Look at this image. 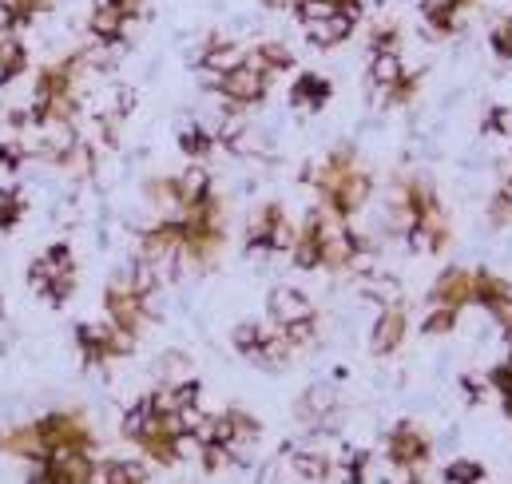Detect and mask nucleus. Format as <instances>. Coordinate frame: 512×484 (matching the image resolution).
Masks as SVG:
<instances>
[{"instance_id": "1", "label": "nucleus", "mask_w": 512, "mask_h": 484, "mask_svg": "<svg viewBox=\"0 0 512 484\" xmlns=\"http://www.w3.org/2000/svg\"><path fill=\"white\" fill-rule=\"evenodd\" d=\"M84 72H88V52H68L52 64H44L32 80V100L24 123L32 131H48V127H76L80 116V88H84Z\"/></svg>"}, {"instance_id": "11", "label": "nucleus", "mask_w": 512, "mask_h": 484, "mask_svg": "<svg viewBox=\"0 0 512 484\" xmlns=\"http://www.w3.org/2000/svg\"><path fill=\"white\" fill-rule=\"evenodd\" d=\"M266 322L290 342V350H306L318 342L322 322H318V306L298 290V286H274L266 298Z\"/></svg>"}, {"instance_id": "20", "label": "nucleus", "mask_w": 512, "mask_h": 484, "mask_svg": "<svg viewBox=\"0 0 512 484\" xmlns=\"http://www.w3.org/2000/svg\"><path fill=\"white\" fill-rule=\"evenodd\" d=\"M429 306H453V310L473 306V270H469V266H449V270H441V278H437L433 290H429Z\"/></svg>"}, {"instance_id": "29", "label": "nucleus", "mask_w": 512, "mask_h": 484, "mask_svg": "<svg viewBox=\"0 0 512 484\" xmlns=\"http://www.w3.org/2000/svg\"><path fill=\"white\" fill-rule=\"evenodd\" d=\"M489 48L497 60H512V12L505 20H497V28L489 32Z\"/></svg>"}, {"instance_id": "30", "label": "nucleus", "mask_w": 512, "mask_h": 484, "mask_svg": "<svg viewBox=\"0 0 512 484\" xmlns=\"http://www.w3.org/2000/svg\"><path fill=\"white\" fill-rule=\"evenodd\" d=\"M445 481L449 484H485V469L477 461H453L445 469Z\"/></svg>"}, {"instance_id": "17", "label": "nucleus", "mask_w": 512, "mask_h": 484, "mask_svg": "<svg viewBox=\"0 0 512 484\" xmlns=\"http://www.w3.org/2000/svg\"><path fill=\"white\" fill-rule=\"evenodd\" d=\"M409 338V306L401 298H389L378 318H374V330H370V350L378 358H393Z\"/></svg>"}, {"instance_id": "3", "label": "nucleus", "mask_w": 512, "mask_h": 484, "mask_svg": "<svg viewBox=\"0 0 512 484\" xmlns=\"http://www.w3.org/2000/svg\"><path fill=\"white\" fill-rule=\"evenodd\" d=\"M306 179L318 191L322 211H330L338 223H354L374 195V175L350 147H334L314 171H306Z\"/></svg>"}, {"instance_id": "22", "label": "nucleus", "mask_w": 512, "mask_h": 484, "mask_svg": "<svg viewBox=\"0 0 512 484\" xmlns=\"http://www.w3.org/2000/svg\"><path fill=\"white\" fill-rule=\"evenodd\" d=\"M52 8L56 0H0V24H8L12 32H28Z\"/></svg>"}, {"instance_id": "14", "label": "nucleus", "mask_w": 512, "mask_h": 484, "mask_svg": "<svg viewBox=\"0 0 512 484\" xmlns=\"http://www.w3.org/2000/svg\"><path fill=\"white\" fill-rule=\"evenodd\" d=\"M76 350H80V362L88 369H108V365L124 362L135 354V338H128L120 326H112L108 318L104 322H80L76 326Z\"/></svg>"}, {"instance_id": "21", "label": "nucleus", "mask_w": 512, "mask_h": 484, "mask_svg": "<svg viewBox=\"0 0 512 484\" xmlns=\"http://www.w3.org/2000/svg\"><path fill=\"white\" fill-rule=\"evenodd\" d=\"M290 469H294L302 481L322 484L338 473V457L326 453V449H294V453H290Z\"/></svg>"}, {"instance_id": "27", "label": "nucleus", "mask_w": 512, "mask_h": 484, "mask_svg": "<svg viewBox=\"0 0 512 484\" xmlns=\"http://www.w3.org/2000/svg\"><path fill=\"white\" fill-rule=\"evenodd\" d=\"M461 314H465V310H453V306H429V310H425V322H421V330H425L429 338L453 334V330H457V322H461Z\"/></svg>"}, {"instance_id": "25", "label": "nucleus", "mask_w": 512, "mask_h": 484, "mask_svg": "<svg viewBox=\"0 0 512 484\" xmlns=\"http://www.w3.org/2000/svg\"><path fill=\"white\" fill-rule=\"evenodd\" d=\"M24 211H28L24 191L20 187H4L0 191V231H16L20 219H24Z\"/></svg>"}, {"instance_id": "10", "label": "nucleus", "mask_w": 512, "mask_h": 484, "mask_svg": "<svg viewBox=\"0 0 512 484\" xmlns=\"http://www.w3.org/2000/svg\"><path fill=\"white\" fill-rule=\"evenodd\" d=\"M28 286L36 290L40 302H48L52 310H64L76 298L80 286V262L76 250L68 242H48L32 262H28Z\"/></svg>"}, {"instance_id": "13", "label": "nucleus", "mask_w": 512, "mask_h": 484, "mask_svg": "<svg viewBox=\"0 0 512 484\" xmlns=\"http://www.w3.org/2000/svg\"><path fill=\"white\" fill-rule=\"evenodd\" d=\"M231 346H235V354H239L243 362L258 365V369H266V373L286 369V365L294 362L290 342H286L270 322H239V326L231 330Z\"/></svg>"}, {"instance_id": "6", "label": "nucleus", "mask_w": 512, "mask_h": 484, "mask_svg": "<svg viewBox=\"0 0 512 484\" xmlns=\"http://www.w3.org/2000/svg\"><path fill=\"white\" fill-rule=\"evenodd\" d=\"M258 437H262V425H258L255 413H247V409L211 413V417H203V425L195 433L199 461H203L207 473H223V469L247 461V453L258 445Z\"/></svg>"}, {"instance_id": "26", "label": "nucleus", "mask_w": 512, "mask_h": 484, "mask_svg": "<svg viewBox=\"0 0 512 484\" xmlns=\"http://www.w3.org/2000/svg\"><path fill=\"white\" fill-rule=\"evenodd\" d=\"M485 381H489V393H497V401H501L505 417L512 421V354L501 365H493Z\"/></svg>"}, {"instance_id": "16", "label": "nucleus", "mask_w": 512, "mask_h": 484, "mask_svg": "<svg viewBox=\"0 0 512 484\" xmlns=\"http://www.w3.org/2000/svg\"><path fill=\"white\" fill-rule=\"evenodd\" d=\"M385 457H389V465H397V469H405V473H417V469L429 465L433 441H429V433H425L421 425L397 421V425L385 433Z\"/></svg>"}, {"instance_id": "2", "label": "nucleus", "mask_w": 512, "mask_h": 484, "mask_svg": "<svg viewBox=\"0 0 512 484\" xmlns=\"http://www.w3.org/2000/svg\"><path fill=\"white\" fill-rule=\"evenodd\" d=\"M68 449H92L96 453V433H92L88 417L76 409H56V413H44L36 421L0 429V453L20 457L28 465H36L52 453H68Z\"/></svg>"}, {"instance_id": "9", "label": "nucleus", "mask_w": 512, "mask_h": 484, "mask_svg": "<svg viewBox=\"0 0 512 484\" xmlns=\"http://www.w3.org/2000/svg\"><path fill=\"white\" fill-rule=\"evenodd\" d=\"M274 80H278V76L262 64V56L255 52V44H247V48L239 52V60H235L231 68H223L215 80H207L203 88L215 92L231 112H247V108H258V104L270 96Z\"/></svg>"}, {"instance_id": "24", "label": "nucleus", "mask_w": 512, "mask_h": 484, "mask_svg": "<svg viewBox=\"0 0 512 484\" xmlns=\"http://www.w3.org/2000/svg\"><path fill=\"white\" fill-rule=\"evenodd\" d=\"M96 484H147V469L135 461H104Z\"/></svg>"}, {"instance_id": "18", "label": "nucleus", "mask_w": 512, "mask_h": 484, "mask_svg": "<svg viewBox=\"0 0 512 484\" xmlns=\"http://www.w3.org/2000/svg\"><path fill=\"white\" fill-rule=\"evenodd\" d=\"M286 100H290L294 112H302V116H318V112L334 100V80H330L326 72H318V68H302V72H294Z\"/></svg>"}, {"instance_id": "23", "label": "nucleus", "mask_w": 512, "mask_h": 484, "mask_svg": "<svg viewBox=\"0 0 512 484\" xmlns=\"http://www.w3.org/2000/svg\"><path fill=\"white\" fill-rule=\"evenodd\" d=\"M219 147V131L215 127H203V123H191L179 131V151L191 159V163H207Z\"/></svg>"}, {"instance_id": "8", "label": "nucleus", "mask_w": 512, "mask_h": 484, "mask_svg": "<svg viewBox=\"0 0 512 484\" xmlns=\"http://www.w3.org/2000/svg\"><path fill=\"white\" fill-rule=\"evenodd\" d=\"M155 286H159V282H155L139 262H131L128 274L112 278L108 290H104V318H108L112 326H120L128 338L139 342L143 330H147L151 318H155V310H151Z\"/></svg>"}, {"instance_id": "4", "label": "nucleus", "mask_w": 512, "mask_h": 484, "mask_svg": "<svg viewBox=\"0 0 512 484\" xmlns=\"http://www.w3.org/2000/svg\"><path fill=\"white\" fill-rule=\"evenodd\" d=\"M397 219H401V235L413 254H445L453 227L445 215V203L437 195L433 183H425L421 175H409L397 183Z\"/></svg>"}, {"instance_id": "15", "label": "nucleus", "mask_w": 512, "mask_h": 484, "mask_svg": "<svg viewBox=\"0 0 512 484\" xmlns=\"http://www.w3.org/2000/svg\"><path fill=\"white\" fill-rule=\"evenodd\" d=\"M294 235H298V227H294L290 211H286L282 203H262L255 211V219H251V227H247L243 246H247L251 254L274 258V254H286V250L294 246Z\"/></svg>"}, {"instance_id": "5", "label": "nucleus", "mask_w": 512, "mask_h": 484, "mask_svg": "<svg viewBox=\"0 0 512 484\" xmlns=\"http://www.w3.org/2000/svg\"><path fill=\"white\" fill-rule=\"evenodd\" d=\"M401 24L385 20L374 24L370 32V68H366V84L374 96H382V104L389 108H409L421 92V72L405 64V52H401Z\"/></svg>"}, {"instance_id": "7", "label": "nucleus", "mask_w": 512, "mask_h": 484, "mask_svg": "<svg viewBox=\"0 0 512 484\" xmlns=\"http://www.w3.org/2000/svg\"><path fill=\"white\" fill-rule=\"evenodd\" d=\"M282 4L294 12L306 44L318 52H334L350 44L366 20V0H282Z\"/></svg>"}, {"instance_id": "12", "label": "nucleus", "mask_w": 512, "mask_h": 484, "mask_svg": "<svg viewBox=\"0 0 512 484\" xmlns=\"http://www.w3.org/2000/svg\"><path fill=\"white\" fill-rule=\"evenodd\" d=\"M143 20H147V0H92L88 36H92L96 48L120 52Z\"/></svg>"}, {"instance_id": "28", "label": "nucleus", "mask_w": 512, "mask_h": 484, "mask_svg": "<svg viewBox=\"0 0 512 484\" xmlns=\"http://www.w3.org/2000/svg\"><path fill=\"white\" fill-rule=\"evenodd\" d=\"M489 223L493 227H509L512 223V183H505V187H497L493 191V199H489Z\"/></svg>"}, {"instance_id": "19", "label": "nucleus", "mask_w": 512, "mask_h": 484, "mask_svg": "<svg viewBox=\"0 0 512 484\" xmlns=\"http://www.w3.org/2000/svg\"><path fill=\"white\" fill-rule=\"evenodd\" d=\"M481 0H421V24L429 28L433 40H449L461 32L465 16L477 8Z\"/></svg>"}]
</instances>
